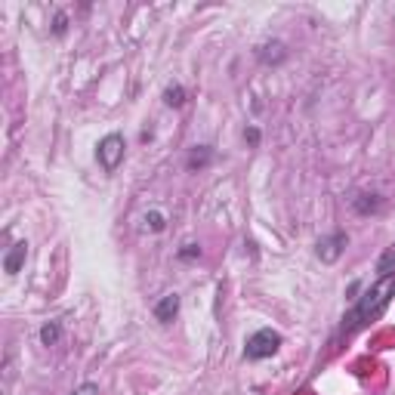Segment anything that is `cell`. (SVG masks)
Listing matches in <instances>:
<instances>
[{
  "instance_id": "obj_1",
  "label": "cell",
  "mask_w": 395,
  "mask_h": 395,
  "mask_svg": "<svg viewBox=\"0 0 395 395\" xmlns=\"http://www.w3.org/2000/svg\"><path fill=\"white\" fill-rule=\"evenodd\" d=\"M395 297V272L392 275H383L380 281H374L370 288L355 297V306L343 315V334H352V330L365 328L368 321L380 319L383 309L389 306V300Z\"/></svg>"
},
{
  "instance_id": "obj_2",
  "label": "cell",
  "mask_w": 395,
  "mask_h": 395,
  "mask_svg": "<svg viewBox=\"0 0 395 395\" xmlns=\"http://www.w3.org/2000/svg\"><path fill=\"white\" fill-rule=\"evenodd\" d=\"M281 334L272 328H260L257 334H250L247 337V343H244V359L247 361H262V359H272V355L281 349Z\"/></svg>"
},
{
  "instance_id": "obj_3",
  "label": "cell",
  "mask_w": 395,
  "mask_h": 395,
  "mask_svg": "<svg viewBox=\"0 0 395 395\" xmlns=\"http://www.w3.org/2000/svg\"><path fill=\"white\" fill-rule=\"evenodd\" d=\"M123 152H127V142H123L121 133L102 136V139H99V145H96V161H99V167H102L105 173H114V170L121 167V161H123Z\"/></svg>"
},
{
  "instance_id": "obj_4",
  "label": "cell",
  "mask_w": 395,
  "mask_h": 395,
  "mask_svg": "<svg viewBox=\"0 0 395 395\" xmlns=\"http://www.w3.org/2000/svg\"><path fill=\"white\" fill-rule=\"evenodd\" d=\"M346 244H349V235H346L343 229H337V232H330V235L319 238V244H315V253H319L321 262H337L340 257H343Z\"/></svg>"
},
{
  "instance_id": "obj_5",
  "label": "cell",
  "mask_w": 395,
  "mask_h": 395,
  "mask_svg": "<svg viewBox=\"0 0 395 395\" xmlns=\"http://www.w3.org/2000/svg\"><path fill=\"white\" fill-rule=\"evenodd\" d=\"M253 56H257V62H262V65H281V62L288 59V46L281 41H269V43H260L257 50H253Z\"/></svg>"
},
{
  "instance_id": "obj_6",
  "label": "cell",
  "mask_w": 395,
  "mask_h": 395,
  "mask_svg": "<svg viewBox=\"0 0 395 395\" xmlns=\"http://www.w3.org/2000/svg\"><path fill=\"white\" fill-rule=\"evenodd\" d=\"M352 210L359 216H374L383 210V198L377 192H361V195L352 198Z\"/></svg>"
},
{
  "instance_id": "obj_7",
  "label": "cell",
  "mask_w": 395,
  "mask_h": 395,
  "mask_svg": "<svg viewBox=\"0 0 395 395\" xmlns=\"http://www.w3.org/2000/svg\"><path fill=\"white\" fill-rule=\"evenodd\" d=\"M154 319H158L161 324H170L176 319V315H180V297H176V293H167V297H161L158 303H154Z\"/></svg>"
},
{
  "instance_id": "obj_8",
  "label": "cell",
  "mask_w": 395,
  "mask_h": 395,
  "mask_svg": "<svg viewBox=\"0 0 395 395\" xmlns=\"http://www.w3.org/2000/svg\"><path fill=\"white\" fill-rule=\"evenodd\" d=\"M25 257H28V244L25 241H15L4 257V272L6 275H19V269L25 266Z\"/></svg>"
},
{
  "instance_id": "obj_9",
  "label": "cell",
  "mask_w": 395,
  "mask_h": 395,
  "mask_svg": "<svg viewBox=\"0 0 395 395\" xmlns=\"http://www.w3.org/2000/svg\"><path fill=\"white\" fill-rule=\"evenodd\" d=\"M213 164V149L210 145H195V149L189 152V158H185V167L189 170H204Z\"/></svg>"
},
{
  "instance_id": "obj_10",
  "label": "cell",
  "mask_w": 395,
  "mask_h": 395,
  "mask_svg": "<svg viewBox=\"0 0 395 395\" xmlns=\"http://www.w3.org/2000/svg\"><path fill=\"white\" fill-rule=\"evenodd\" d=\"M142 229L145 232H154V235H161V232L167 229V213H161V210L142 213Z\"/></svg>"
},
{
  "instance_id": "obj_11",
  "label": "cell",
  "mask_w": 395,
  "mask_h": 395,
  "mask_svg": "<svg viewBox=\"0 0 395 395\" xmlns=\"http://www.w3.org/2000/svg\"><path fill=\"white\" fill-rule=\"evenodd\" d=\"M37 337H41L43 346H56L59 340H62V321H46Z\"/></svg>"
},
{
  "instance_id": "obj_12",
  "label": "cell",
  "mask_w": 395,
  "mask_h": 395,
  "mask_svg": "<svg viewBox=\"0 0 395 395\" xmlns=\"http://www.w3.org/2000/svg\"><path fill=\"white\" fill-rule=\"evenodd\" d=\"M377 272H380V278L395 272V241H392L389 247H386V250H383V257L377 260Z\"/></svg>"
},
{
  "instance_id": "obj_13",
  "label": "cell",
  "mask_w": 395,
  "mask_h": 395,
  "mask_svg": "<svg viewBox=\"0 0 395 395\" xmlns=\"http://www.w3.org/2000/svg\"><path fill=\"white\" fill-rule=\"evenodd\" d=\"M164 102H167L170 108L185 105V90H182V83H170V87L164 90Z\"/></svg>"
},
{
  "instance_id": "obj_14",
  "label": "cell",
  "mask_w": 395,
  "mask_h": 395,
  "mask_svg": "<svg viewBox=\"0 0 395 395\" xmlns=\"http://www.w3.org/2000/svg\"><path fill=\"white\" fill-rule=\"evenodd\" d=\"M65 31H68V15L59 10L56 15H53V34H56V37H62V34H65Z\"/></svg>"
},
{
  "instance_id": "obj_15",
  "label": "cell",
  "mask_w": 395,
  "mask_h": 395,
  "mask_svg": "<svg viewBox=\"0 0 395 395\" xmlns=\"http://www.w3.org/2000/svg\"><path fill=\"white\" fill-rule=\"evenodd\" d=\"M176 257H180V260H198L201 257V247L198 244H182Z\"/></svg>"
},
{
  "instance_id": "obj_16",
  "label": "cell",
  "mask_w": 395,
  "mask_h": 395,
  "mask_svg": "<svg viewBox=\"0 0 395 395\" xmlns=\"http://www.w3.org/2000/svg\"><path fill=\"white\" fill-rule=\"evenodd\" d=\"M260 139H262L260 127H247V130H244V142L250 145V149H257V145H260Z\"/></svg>"
},
{
  "instance_id": "obj_17",
  "label": "cell",
  "mask_w": 395,
  "mask_h": 395,
  "mask_svg": "<svg viewBox=\"0 0 395 395\" xmlns=\"http://www.w3.org/2000/svg\"><path fill=\"white\" fill-rule=\"evenodd\" d=\"M72 395H102V392H99V386H96V383H81Z\"/></svg>"
}]
</instances>
